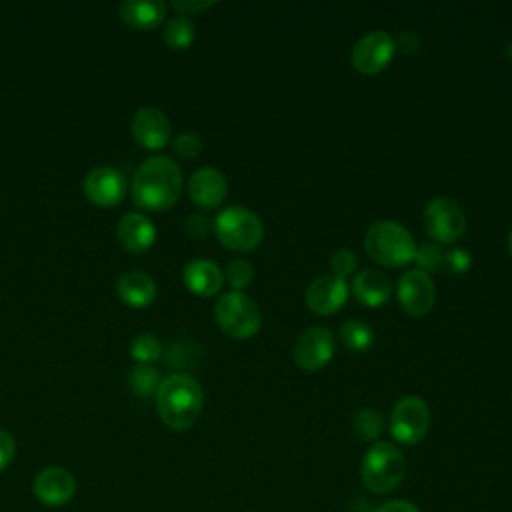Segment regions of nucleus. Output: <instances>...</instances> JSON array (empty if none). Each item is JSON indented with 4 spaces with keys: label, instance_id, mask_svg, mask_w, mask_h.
Here are the masks:
<instances>
[{
    "label": "nucleus",
    "instance_id": "nucleus-18",
    "mask_svg": "<svg viewBox=\"0 0 512 512\" xmlns=\"http://www.w3.org/2000/svg\"><path fill=\"white\" fill-rule=\"evenodd\" d=\"M182 278L190 292H194L198 296H214L222 288L224 272L220 270V266L216 262L196 258L184 266Z\"/></svg>",
    "mask_w": 512,
    "mask_h": 512
},
{
    "label": "nucleus",
    "instance_id": "nucleus-15",
    "mask_svg": "<svg viewBox=\"0 0 512 512\" xmlns=\"http://www.w3.org/2000/svg\"><path fill=\"white\" fill-rule=\"evenodd\" d=\"M74 492V476L60 466L42 468L34 478V494L46 506H64L72 500Z\"/></svg>",
    "mask_w": 512,
    "mask_h": 512
},
{
    "label": "nucleus",
    "instance_id": "nucleus-34",
    "mask_svg": "<svg viewBox=\"0 0 512 512\" xmlns=\"http://www.w3.org/2000/svg\"><path fill=\"white\" fill-rule=\"evenodd\" d=\"M14 454H16L14 438L6 430H0V472L12 462Z\"/></svg>",
    "mask_w": 512,
    "mask_h": 512
},
{
    "label": "nucleus",
    "instance_id": "nucleus-25",
    "mask_svg": "<svg viewBox=\"0 0 512 512\" xmlns=\"http://www.w3.org/2000/svg\"><path fill=\"white\" fill-rule=\"evenodd\" d=\"M352 430H354L356 438L372 442V440H376L384 432V418L374 408H362L354 416Z\"/></svg>",
    "mask_w": 512,
    "mask_h": 512
},
{
    "label": "nucleus",
    "instance_id": "nucleus-12",
    "mask_svg": "<svg viewBox=\"0 0 512 512\" xmlns=\"http://www.w3.org/2000/svg\"><path fill=\"white\" fill-rule=\"evenodd\" d=\"M126 178L118 168L98 166L92 168L84 178V194L86 198L102 208L116 206L126 196Z\"/></svg>",
    "mask_w": 512,
    "mask_h": 512
},
{
    "label": "nucleus",
    "instance_id": "nucleus-14",
    "mask_svg": "<svg viewBox=\"0 0 512 512\" xmlns=\"http://www.w3.org/2000/svg\"><path fill=\"white\" fill-rule=\"evenodd\" d=\"M348 290L350 288H348L346 280H342L334 274L332 276L324 274L308 284L304 300H306L308 310H312L314 314H320V316H328L346 304Z\"/></svg>",
    "mask_w": 512,
    "mask_h": 512
},
{
    "label": "nucleus",
    "instance_id": "nucleus-11",
    "mask_svg": "<svg viewBox=\"0 0 512 512\" xmlns=\"http://www.w3.org/2000/svg\"><path fill=\"white\" fill-rule=\"evenodd\" d=\"M396 296L406 314L424 316L434 306L436 288L430 274L414 268L400 276L396 286Z\"/></svg>",
    "mask_w": 512,
    "mask_h": 512
},
{
    "label": "nucleus",
    "instance_id": "nucleus-1",
    "mask_svg": "<svg viewBox=\"0 0 512 512\" xmlns=\"http://www.w3.org/2000/svg\"><path fill=\"white\" fill-rule=\"evenodd\" d=\"M182 182V170L170 156H152L132 178V200L148 212L168 210L180 198Z\"/></svg>",
    "mask_w": 512,
    "mask_h": 512
},
{
    "label": "nucleus",
    "instance_id": "nucleus-13",
    "mask_svg": "<svg viewBox=\"0 0 512 512\" xmlns=\"http://www.w3.org/2000/svg\"><path fill=\"white\" fill-rule=\"evenodd\" d=\"M132 134L136 142L146 150H160L170 140V120L156 106H142L132 116Z\"/></svg>",
    "mask_w": 512,
    "mask_h": 512
},
{
    "label": "nucleus",
    "instance_id": "nucleus-35",
    "mask_svg": "<svg viewBox=\"0 0 512 512\" xmlns=\"http://www.w3.org/2000/svg\"><path fill=\"white\" fill-rule=\"evenodd\" d=\"M420 44H422V38L416 32L404 30L396 40V50H400L402 54H414V52H418Z\"/></svg>",
    "mask_w": 512,
    "mask_h": 512
},
{
    "label": "nucleus",
    "instance_id": "nucleus-7",
    "mask_svg": "<svg viewBox=\"0 0 512 512\" xmlns=\"http://www.w3.org/2000/svg\"><path fill=\"white\" fill-rule=\"evenodd\" d=\"M430 428V410L420 396L400 398L390 412V434L404 446L422 442Z\"/></svg>",
    "mask_w": 512,
    "mask_h": 512
},
{
    "label": "nucleus",
    "instance_id": "nucleus-17",
    "mask_svg": "<svg viewBox=\"0 0 512 512\" xmlns=\"http://www.w3.org/2000/svg\"><path fill=\"white\" fill-rule=\"evenodd\" d=\"M118 240L130 252H146L156 242V228L142 212H128L118 222Z\"/></svg>",
    "mask_w": 512,
    "mask_h": 512
},
{
    "label": "nucleus",
    "instance_id": "nucleus-23",
    "mask_svg": "<svg viewBox=\"0 0 512 512\" xmlns=\"http://www.w3.org/2000/svg\"><path fill=\"white\" fill-rule=\"evenodd\" d=\"M338 334H340L342 344H344L350 352H364V350H368V348L372 346V342H374V332H372V328H370L366 322L354 320V318L348 320V322H344V324L340 326Z\"/></svg>",
    "mask_w": 512,
    "mask_h": 512
},
{
    "label": "nucleus",
    "instance_id": "nucleus-10",
    "mask_svg": "<svg viewBox=\"0 0 512 512\" xmlns=\"http://www.w3.org/2000/svg\"><path fill=\"white\" fill-rule=\"evenodd\" d=\"M396 54V38L386 30H372L364 34L352 48V66L360 74L382 72Z\"/></svg>",
    "mask_w": 512,
    "mask_h": 512
},
{
    "label": "nucleus",
    "instance_id": "nucleus-16",
    "mask_svg": "<svg viewBox=\"0 0 512 512\" xmlns=\"http://www.w3.org/2000/svg\"><path fill=\"white\" fill-rule=\"evenodd\" d=\"M226 192L228 184L224 174L212 166L198 168L188 180V196L196 206L206 210L218 208L224 202Z\"/></svg>",
    "mask_w": 512,
    "mask_h": 512
},
{
    "label": "nucleus",
    "instance_id": "nucleus-30",
    "mask_svg": "<svg viewBox=\"0 0 512 512\" xmlns=\"http://www.w3.org/2000/svg\"><path fill=\"white\" fill-rule=\"evenodd\" d=\"M172 146H174V152L186 160H192L202 152V140H200V136H196L192 132L178 134Z\"/></svg>",
    "mask_w": 512,
    "mask_h": 512
},
{
    "label": "nucleus",
    "instance_id": "nucleus-38",
    "mask_svg": "<svg viewBox=\"0 0 512 512\" xmlns=\"http://www.w3.org/2000/svg\"><path fill=\"white\" fill-rule=\"evenodd\" d=\"M508 250H510V254H512V230H510V234H508Z\"/></svg>",
    "mask_w": 512,
    "mask_h": 512
},
{
    "label": "nucleus",
    "instance_id": "nucleus-6",
    "mask_svg": "<svg viewBox=\"0 0 512 512\" xmlns=\"http://www.w3.org/2000/svg\"><path fill=\"white\" fill-rule=\"evenodd\" d=\"M214 318L220 330L236 340H246L258 334L262 312L258 304L244 292H228L214 306Z\"/></svg>",
    "mask_w": 512,
    "mask_h": 512
},
{
    "label": "nucleus",
    "instance_id": "nucleus-37",
    "mask_svg": "<svg viewBox=\"0 0 512 512\" xmlns=\"http://www.w3.org/2000/svg\"><path fill=\"white\" fill-rule=\"evenodd\" d=\"M504 52H506V56H508V60H512V42H510V44H506V48H504Z\"/></svg>",
    "mask_w": 512,
    "mask_h": 512
},
{
    "label": "nucleus",
    "instance_id": "nucleus-20",
    "mask_svg": "<svg viewBox=\"0 0 512 512\" xmlns=\"http://www.w3.org/2000/svg\"><path fill=\"white\" fill-rule=\"evenodd\" d=\"M352 294L368 308L384 306L392 296V282L384 272L362 270L352 282Z\"/></svg>",
    "mask_w": 512,
    "mask_h": 512
},
{
    "label": "nucleus",
    "instance_id": "nucleus-3",
    "mask_svg": "<svg viewBox=\"0 0 512 512\" xmlns=\"http://www.w3.org/2000/svg\"><path fill=\"white\" fill-rule=\"evenodd\" d=\"M406 476V458L390 442H374L360 462V480L372 494L396 490Z\"/></svg>",
    "mask_w": 512,
    "mask_h": 512
},
{
    "label": "nucleus",
    "instance_id": "nucleus-24",
    "mask_svg": "<svg viewBox=\"0 0 512 512\" xmlns=\"http://www.w3.org/2000/svg\"><path fill=\"white\" fill-rule=\"evenodd\" d=\"M160 372L152 364H136L128 372V386L138 396H148L160 386Z\"/></svg>",
    "mask_w": 512,
    "mask_h": 512
},
{
    "label": "nucleus",
    "instance_id": "nucleus-21",
    "mask_svg": "<svg viewBox=\"0 0 512 512\" xmlns=\"http://www.w3.org/2000/svg\"><path fill=\"white\" fill-rule=\"evenodd\" d=\"M116 292L124 304L132 308H146L156 298V284L146 272L128 270L118 278Z\"/></svg>",
    "mask_w": 512,
    "mask_h": 512
},
{
    "label": "nucleus",
    "instance_id": "nucleus-9",
    "mask_svg": "<svg viewBox=\"0 0 512 512\" xmlns=\"http://www.w3.org/2000/svg\"><path fill=\"white\" fill-rule=\"evenodd\" d=\"M336 342L328 328L310 326L294 342V362L304 372L322 370L334 356Z\"/></svg>",
    "mask_w": 512,
    "mask_h": 512
},
{
    "label": "nucleus",
    "instance_id": "nucleus-8",
    "mask_svg": "<svg viewBox=\"0 0 512 512\" xmlns=\"http://www.w3.org/2000/svg\"><path fill=\"white\" fill-rule=\"evenodd\" d=\"M424 230L436 244H452L466 230V216L458 202L446 196L432 198L424 212Z\"/></svg>",
    "mask_w": 512,
    "mask_h": 512
},
{
    "label": "nucleus",
    "instance_id": "nucleus-31",
    "mask_svg": "<svg viewBox=\"0 0 512 512\" xmlns=\"http://www.w3.org/2000/svg\"><path fill=\"white\" fill-rule=\"evenodd\" d=\"M472 264V256L468 250L464 248H452L444 254V262L442 266L452 272V274H464Z\"/></svg>",
    "mask_w": 512,
    "mask_h": 512
},
{
    "label": "nucleus",
    "instance_id": "nucleus-36",
    "mask_svg": "<svg viewBox=\"0 0 512 512\" xmlns=\"http://www.w3.org/2000/svg\"><path fill=\"white\" fill-rule=\"evenodd\" d=\"M374 512H420V510L408 500H390L378 506Z\"/></svg>",
    "mask_w": 512,
    "mask_h": 512
},
{
    "label": "nucleus",
    "instance_id": "nucleus-29",
    "mask_svg": "<svg viewBox=\"0 0 512 512\" xmlns=\"http://www.w3.org/2000/svg\"><path fill=\"white\" fill-rule=\"evenodd\" d=\"M356 266H358V260H356V254L350 248H340L330 258V268H332L334 276H338L342 280L346 276H350L356 270Z\"/></svg>",
    "mask_w": 512,
    "mask_h": 512
},
{
    "label": "nucleus",
    "instance_id": "nucleus-28",
    "mask_svg": "<svg viewBox=\"0 0 512 512\" xmlns=\"http://www.w3.org/2000/svg\"><path fill=\"white\" fill-rule=\"evenodd\" d=\"M414 262L418 264V270L428 274V272H434L442 266L444 254L440 252V246L436 242H422L420 246H416Z\"/></svg>",
    "mask_w": 512,
    "mask_h": 512
},
{
    "label": "nucleus",
    "instance_id": "nucleus-4",
    "mask_svg": "<svg viewBox=\"0 0 512 512\" xmlns=\"http://www.w3.org/2000/svg\"><path fill=\"white\" fill-rule=\"evenodd\" d=\"M364 248L374 262L388 268L404 266L412 262L416 254L412 234L396 220L374 222L366 232Z\"/></svg>",
    "mask_w": 512,
    "mask_h": 512
},
{
    "label": "nucleus",
    "instance_id": "nucleus-32",
    "mask_svg": "<svg viewBox=\"0 0 512 512\" xmlns=\"http://www.w3.org/2000/svg\"><path fill=\"white\" fill-rule=\"evenodd\" d=\"M184 230L190 238L204 240L212 230V222L204 214H190L184 222Z\"/></svg>",
    "mask_w": 512,
    "mask_h": 512
},
{
    "label": "nucleus",
    "instance_id": "nucleus-26",
    "mask_svg": "<svg viewBox=\"0 0 512 512\" xmlns=\"http://www.w3.org/2000/svg\"><path fill=\"white\" fill-rule=\"evenodd\" d=\"M130 354L138 364H152L162 356V342L150 332L138 334L130 344Z\"/></svg>",
    "mask_w": 512,
    "mask_h": 512
},
{
    "label": "nucleus",
    "instance_id": "nucleus-22",
    "mask_svg": "<svg viewBox=\"0 0 512 512\" xmlns=\"http://www.w3.org/2000/svg\"><path fill=\"white\" fill-rule=\"evenodd\" d=\"M162 36H164V42L172 50H186L194 42L196 28H194V22L188 16L178 14V16H172L166 22Z\"/></svg>",
    "mask_w": 512,
    "mask_h": 512
},
{
    "label": "nucleus",
    "instance_id": "nucleus-27",
    "mask_svg": "<svg viewBox=\"0 0 512 512\" xmlns=\"http://www.w3.org/2000/svg\"><path fill=\"white\" fill-rule=\"evenodd\" d=\"M224 278L234 288V292H242L254 280V266L246 258H236L226 266Z\"/></svg>",
    "mask_w": 512,
    "mask_h": 512
},
{
    "label": "nucleus",
    "instance_id": "nucleus-5",
    "mask_svg": "<svg viewBox=\"0 0 512 512\" xmlns=\"http://www.w3.org/2000/svg\"><path fill=\"white\" fill-rule=\"evenodd\" d=\"M214 232L228 250L250 252L262 242L264 224L252 210L244 206H228L218 212Z\"/></svg>",
    "mask_w": 512,
    "mask_h": 512
},
{
    "label": "nucleus",
    "instance_id": "nucleus-2",
    "mask_svg": "<svg viewBox=\"0 0 512 512\" xmlns=\"http://www.w3.org/2000/svg\"><path fill=\"white\" fill-rule=\"evenodd\" d=\"M202 406V386L190 374H172L164 378L156 390L158 416L164 422V426L174 432L188 430L198 420Z\"/></svg>",
    "mask_w": 512,
    "mask_h": 512
},
{
    "label": "nucleus",
    "instance_id": "nucleus-19",
    "mask_svg": "<svg viewBox=\"0 0 512 512\" xmlns=\"http://www.w3.org/2000/svg\"><path fill=\"white\" fill-rule=\"evenodd\" d=\"M124 24L136 30H152L166 18V4L162 0H124L118 6Z\"/></svg>",
    "mask_w": 512,
    "mask_h": 512
},
{
    "label": "nucleus",
    "instance_id": "nucleus-33",
    "mask_svg": "<svg viewBox=\"0 0 512 512\" xmlns=\"http://www.w3.org/2000/svg\"><path fill=\"white\" fill-rule=\"evenodd\" d=\"M170 6L182 16H192V14H198V12H204V10L212 8L214 2H208V0H174Z\"/></svg>",
    "mask_w": 512,
    "mask_h": 512
}]
</instances>
